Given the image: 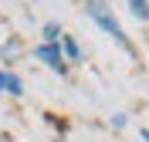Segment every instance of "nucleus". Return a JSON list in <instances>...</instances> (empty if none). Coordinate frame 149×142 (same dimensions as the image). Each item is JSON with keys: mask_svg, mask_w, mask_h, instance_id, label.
<instances>
[{"mask_svg": "<svg viewBox=\"0 0 149 142\" xmlns=\"http://www.w3.org/2000/svg\"><path fill=\"white\" fill-rule=\"evenodd\" d=\"M85 10H88V17H92L95 24H98V27H102L105 34H109V37H115V44H122V47H125V51L132 54V44H129V37H125L122 24H119L115 17H112L109 10H105L102 3H98V0H88V7H85Z\"/></svg>", "mask_w": 149, "mask_h": 142, "instance_id": "obj_1", "label": "nucleus"}, {"mask_svg": "<svg viewBox=\"0 0 149 142\" xmlns=\"http://www.w3.org/2000/svg\"><path fill=\"white\" fill-rule=\"evenodd\" d=\"M34 57H41L51 71H61V75H65V57H61V47L58 44H37L34 47Z\"/></svg>", "mask_w": 149, "mask_h": 142, "instance_id": "obj_2", "label": "nucleus"}, {"mask_svg": "<svg viewBox=\"0 0 149 142\" xmlns=\"http://www.w3.org/2000/svg\"><path fill=\"white\" fill-rule=\"evenodd\" d=\"M0 91H7V95H14V98H20V95H24V81H20L14 71H0Z\"/></svg>", "mask_w": 149, "mask_h": 142, "instance_id": "obj_3", "label": "nucleus"}, {"mask_svg": "<svg viewBox=\"0 0 149 142\" xmlns=\"http://www.w3.org/2000/svg\"><path fill=\"white\" fill-rule=\"evenodd\" d=\"M129 10H132V17H139L142 24H149V0H129Z\"/></svg>", "mask_w": 149, "mask_h": 142, "instance_id": "obj_4", "label": "nucleus"}, {"mask_svg": "<svg viewBox=\"0 0 149 142\" xmlns=\"http://www.w3.org/2000/svg\"><path fill=\"white\" fill-rule=\"evenodd\" d=\"M58 34H61V24L58 20H47L44 24V44H58Z\"/></svg>", "mask_w": 149, "mask_h": 142, "instance_id": "obj_5", "label": "nucleus"}, {"mask_svg": "<svg viewBox=\"0 0 149 142\" xmlns=\"http://www.w3.org/2000/svg\"><path fill=\"white\" fill-rule=\"evenodd\" d=\"M61 47H65V54L71 57V61H81V47L74 44L71 37H61Z\"/></svg>", "mask_w": 149, "mask_h": 142, "instance_id": "obj_6", "label": "nucleus"}, {"mask_svg": "<svg viewBox=\"0 0 149 142\" xmlns=\"http://www.w3.org/2000/svg\"><path fill=\"white\" fill-rule=\"evenodd\" d=\"M17 51H20V44H17V41H10V44H0V57H14Z\"/></svg>", "mask_w": 149, "mask_h": 142, "instance_id": "obj_7", "label": "nucleus"}, {"mask_svg": "<svg viewBox=\"0 0 149 142\" xmlns=\"http://www.w3.org/2000/svg\"><path fill=\"white\" fill-rule=\"evenodd\" d=\"M139 135H142V142H149V129H142V132H139Z\"/></svg>", "mask_w": 149, "mask_h": 142, "instance_id": "obj_8", "label": "nucleus"}]
</instances>
